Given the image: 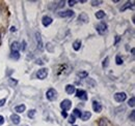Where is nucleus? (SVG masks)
Wrapping results in <instances>:
<instances>
[{"mask_svg":"<svg viewBox=\"0 0 135 126\" xmlns=\"http://www.w3.org/2000/svg\"><path fill=\"white\" fill-rule=\"evenodd\" d=\"M19 43L17 41H14L13 44H12V52H18V50H19Z\"/></svg>","mask_w":135,"mask_h":126,"instance_id":"nucleus-18","label":"nucleus"},{"mask_svg":"<svg viewBox=\"0 0 135 126\" xmlns=\"http://www.w3.org/2000/svg\"><path fill=\"white\" fill-rule=\"evenodd\" d=\"M115 62H117V64H118V65H120V64L123 63V59L120 58V56H117V58H115Z\"/></svg>","mask_w":135,"mask_h":126,"instance_id":"nucleus-25","label":"nucleus"},{"mask_svg":"<svg viewBox=\"0 0 135 126\" xmlns=\"http://www.w3.org/2000/svg\"><path fill=\"white\" fill-rule=\"evenodd\" d=\"M71 106H72V102L69 100V99H65V100H62L61 102H60V108H61V110L62 111H68L71 109Z\"/></svg>","mask_w":135,"mask_h":126,"instance_id":"nucleus-4","label":"nucleus"},{"mask_svg":"<svg viewBox=\"0 0 135 126\" xmlns=\"http://www.w3.org/2000/svg\"><path fill=\"white\" fill-rule=\"evenodd\" d=\"M34 114H35V111H34V110L29 111V113H28V117H29V118H33Z\"/></svg>","mask_w":135,"mask_h":126,"instance_id":"nucleus-27","label":"nucleus"},{"mask_svg":"<svg viewBox=\"0 0 135 126\" xmlns=\"http://www.w3.org/2000/svg\"><path fill=\"white\" fill-rule=\"evenodd\" d=\"M99 126H107V122H106V119L105 118H102L99 121Z\"/></svg>","mask_w":135,"mask_h":126,"instance_id":"nucleus-24","label":"nucleus"},{"mask_svg":"<svg viewBox=\"0 0 135 126\" xmlns=\"http://www.w3.org/2000/svg\"><path fill=\"white\" fill-rule=\"evenodd\" d=\"M4 123V118L2 116H0V125H2Z\"/></svg>","mask_w":135,"mask_h":126,"instance_id":"nucleus-33","label":"nucleus"},{"mask_svg":"<svg viewBox=\"0 0 135 126\" xmlns=\"http://www.w3.org/2000/svg\"><path fill=\"white\" fill-rule=\"evenodd\" d=\"M76 96L78 98H80L81 100H86L87 99V93L85 92L84 90H81V89L76 90Z\"/></svg>","mask_w":135,"mask_h":126,"instance_id":"nucleus-6","label":"nucleus"},{"mask_svg":"<svg viewBox=\"0 0 135 126\" xmlns=\"http://www.w3.org/2000/svg\"><path fill=\"white\" fill-rule=\"evenodd\" d=\"M37 64H43V62H42V61H41V60H37Z\"/></svg>","mask_w":135,"mask_h":126,"instance_id":"nucleus-37","label":"nucleus"},{"mask_svg":"<svg viewBox=\"0 0 135 126\" xmlns=\"http://www.w3.org/2000/svg\"><path fill=\"white\" fill-rule=\"evenodd\" d=\"M90 117H91V113H90V112H84V114H83V115H81V118H82V120H83V121L88 120Z\"/></svg>","mask_w":135,"mask_h":126,"instance_id":"nucleus-15","label":"nucleus"},{"mask_svg":"<svg viewBox=\"0 0 135 126\" xmlns=\"http://www.w3.org/2000/svg\"><path fill=\"white\" fill-rule=\"evenodd\" d=\"M104 17H105V13L103 10H99V12L96 13V18L97 19H103Z\"/></svg>","mask_w":135,"mask_h":126,"instance_id":"nucleus-22","label":"nucleus"},{"mask_svg":"<svg viewBox=\"0 0 135 126\" xmlns=\"http://www.w3.org/2000/svg\"><path fill=\"white\" fill-rule=\"evenodd\" d=\"M66 91H67L68 94H73V93L76 92V88L73 85H67L66 86Z\"/></svg>","mask_w":135,"mask_h":126,"instance_id":"nucleus-11","label":"nucleus"},{"mask_svg":"<svg viewBox=\"0 0 135 126\" xmlns=\"http://www.w3.org/2000/svg\"><path fill=\"white\" fill-rule=\"evenodd\" d=\"M93 110L96 113H100L102 111V106L98 102V101H94L93 102Z\"/></svg>","mask_w":135,"mask_h":126,"instance_id":"nucleus-10","label":"nucleus"},{"mask_svg":"<svg viewBox=\"0 0 135 126\" xmlns=\"http://www.w3.org/2000/svg\"><path fill=\"white\" fill-rule=\"evenodd\" d=\"M77 76L80 78V79H85L86 77H88V72L87 71H80L77 74Z\"/></svg>","mask_w":135,"mask_h":126,"instance_id":"nucleus-19","label":"nucleus"},{"mask_svg":"<svg viewBox=\"0 0 135 126\" xmlns=\"http://www.w3.org/2000/svg\"><path fill=\"white\" fill-rule=\"evenodd\" d=\"M77 2H78L77 0H70V1H69V4L72 6V5H74L75 3H77Z\"/></svg>","mask_w":135,"mask_h":126,"instance_id":"nucleus-30","label":"nucleus"},{"mask_svg":"<svg viewBox=\"0 0 135 126\" xmlns=\"http://www.w3.org/2000/svg\"><path fill=\"white\" fill-rule=\"evenodd\" d=\"M9 84H11V85H16V84H17V81H13V80L11 79L9 80Z\"/></svg>","mask_w":135,"mask_h":126,"instance_id":"nucleus-34","label":"nucleus"},{"mask_svg":"<svg viewBox=\"0 0 135 126\" xmlns=\"http://www.w3.org/2000/svg\"><path fill=\"white\" fill-rule=\"evenodd\" d=\"M47 76H48V69H47V68L38 69V71L36 72V77H37V79H40V80L46 79Z\"/></svg>","mask_w":135,"mask_h":126,"instance_id":"nucleus-2","label":"nucleus"},{"mask_svg":"<svg viewBox=\"0 0 135 126\" xmlns=\"http://www.w3.org/2000/svg\"><path fill=\"white\" fill-rule=\"evenodd\" d=\"M11 31L15 32V31H16V28H15V27H12V28H11Z\"/></svg>","mask_w":135,"mask_h":126,"instance_id":"nucleus-36","label":"nucleus"},{"mask_svg":"<svg viewBox=\"0 0 135 126\" xmlns=\"http://www.w3.org/2000/svg\"><path fill=\"white\" fill-rule=\"evenodd\" d=\"M11 58H13L14 60H18V59L20 58V54H19V52H12Z\"/></svg>","mask_w":135,"mask_h":126,"instance_id":"nucleus-21","label":"nucleus"},{"mask_svg":"<svg viewBox=\"0 0 135 126\" xmlns=\"http://www.w3.org/2000/svg\"><path fill=\"white\" fill-rule=\"evenodd\" d=\"M79 21H81V22H83V23H86V22H88V16L85 14V13H82V14H80V16H79Z\"/></svg>","mask_w":135,"mask_h":126,"instance_id":"nucleus-14","label":"nucleus"},{"mask_svg":"<svg viewBox=\"0 0 135 126\" xmlns=\"http://www.w3.org/2000/svg\"><path fill=\"white\" fill-rule=\"evenodd\" d=\"M81 115H82V114H81V112L78 110V109H75V110L73 111V116H74L75 118H76V117H77V118H80V117H81Z\"/></svg>","mask_w":135,"mask_h":126,"instance_id":"nucleus-20","label":"nucleus"},{"mask_svg":"<svg viewBox=\"0 0 135 126\" xmlns=\"http://www.w3.org/2000/svg\"><path fill=\"white\" fill-rule=\"evenodd\" d=\"M80 47H81V41H80V40H76V41H74L73 48H74L75 51H78V50L80 49Z\"/></svg>","mask_w":135,"mask_h":126,"instance_id":"nucleus-17","label":"nucleus"},{"mask_svg":"<svg viewBox=\"0 0 135 126\" xmlns=\"http://www.w3.org/2000/svg\"><path fill=\"white\" fill-rule=\"evenodd\" d=\"M126 8H132V9H134V2H127V3L120 8V10L124 12Z\"/></svg>","mask_w":135,"mask_h":126,"instance_id":"nucleus-13","label":"nucleus"},{"mask_svg":"<svg viewBox=\"0 0 135 126\" xmlns=\"http://www.w3.org/2000/svg\"><path fill=\"white\" fill-rule=\"evenodd\" d=\"M52 18H50L49 16H45L43 18V20H42V23H43V25L45 26V27H47V26H49L51 23H52Z\"/></svg>","mask_w":135,"mask_h":126,"instance_id":"nucleus-8","label":"nucleus"},{"mask_svg":"<svg viewBox=\"0 0 135 126\" xmlns=\"http://www.w3.org/2000/svg\"><path fill=\"white\" fill-rule=\"evenodd\" d=\"M100 3H102V1H91V4H93L94 6H96V5H99Z\"/></svg>","mask_w":135,"mask_h":126,"instance_id":"nucleus-29","label":"nucleus"},{"mask_svg":"<svg viewBox=\"0 0 135 126\" xmlns=\"http://www.w3.org/2000/svg\"><path fill=\"white\" fill-rule=\"evenodd\" d=\"M5 101H6V100H5L4 98H3V99H1V100H0V107H3V106H4V103H5Z\"/></svg>","mask_w":135,"mask_h":126,"instance_id":"nucleus-31","label":"nucleus"},{"mask_svg":"<svg viewBox=\"0 0 135 126\" xmlns=\"http://www.w3.org/2000/svg\"><path fill=\"white\" fill-rule=\"evenodd\" d=\"M26 109V107L24 106V104H20V106H17L16 108H15V111L18 112V113H23L24 111Z\"/></svg>","mask_w":135,"mask_h":126,"instance_id":"nucleus-16","label":"nucleus"},{"mask_svg":"<svg viewBox=\"0 0 135 126\" xmlns=\"http://www.w3.org/2000/svg\"><path fill=\"white\" fill-rule=\"evenodd\" d=\"M58 16L61 18H68V17H73L74 16V12L73 10H65V12H59Z\"/></svg>","mask_w":135,"mask_h":126,"instance_id":"nucleus-7","label":"nucleus"},{"mask_svg":"<svg viewBox=\"0 0 135 126\" xmlns=\"http://www.w3.org/2000/svg\"><path fill=\"white\" fill-rule=\"evenodd\" d=\"M128 104H129V107H131V108H134V106H135V98H134V96H133V97H131V98L129 99V101H128Z\"/></svg>","mask_w":135,"mask_h":126,"instance_id":"nucleus-23","label":"nucleus"},{"mask_svg":"<svg viewBox=\"0 0 135 126\" xmlns=\"http://www.w3.org/2000/svg\"><path fill=\"white\" fill-rule=\"evenodd\" d=\"M107 25L105 24V23H100L98 26H97V31H98V33L99 34H105L106 32H107Z\"/></svg>","mask_w":135,"mask_h":126,"instance_id":"nucleus-5","label":"nucleus"},{"mask_svg":"<svg viewBox=\"0 0 135 126\" xmlns=\"http://www.w3.org/2000/svg\"><path fill=\"white\" fill-rule=\"evenodd\" d=\"M56 96H57V92H56V90L55 89H53V88H51L49 89L48 91H47V93H46V97H47V99L48 100H54V99H56Z\"/></svg>","mask_w":135,"mask_h":126,"instance_id":"nucleus-1","label":"nucleus"},{"mask_svg":"<svg viewBox=\"0 0 135 126\" xmlns=\"http://www.w3.org/2000/svg\"><path fill=\"white\" fill-rule=\"evenodd\" d=\"M134 115H135V112L133 111V112L131 113V118H130V119H131V121H134Z\"/></svg>","mask_w":135,"mask_h":126,"instance_id":"nucleus-32","label":"nucleus"},{"mask_svg":"<svg viewBox=\"0 0 135 126\" xmlns=\"http://www.w3.org/2000/svg\"><path fill=\"white\" fill-rule=\"evenodd\" d=\"M126 98H127V95H126L125 92H118V93L114 94V99H115L118 102H123V101H125Z\"/></svg>","mask_w":135,"mask_h":126,"instance_id":"nucleus-3","label":"nucleus"},{"mask_svg":"<svg viewBox=\"0 0 135 126\" xmlns=\"http://www.w3.org/2000/svg\"><path fill=\"white\" fill-rule=\"evenodd\" d=\"M75 121H76V120H75V117L72 115V116L70 117V120H69V122H70L71 124H73V123H75Z\"/></svg>","mask_w":135,"mask_h":126,"instance_id":"nucleus-28","label":"nucleus"},{"mask_svg":"<svg viewBox=\"0 0 135 126\" xmlns=\"http://www.w3.org/2000/svg\"><path fill=\"white\" fill-rule=\"evenodd\" d=\"M35 37H36V43H37V48L42 51L43 50V41H42V37L40 33H35Z\"/></svg>","mask_w":135,"mask_h":126,"instance_id":"nucleus-9","label":"nucleus"},{"mask_svg":"<svg viewBox=\"0 0 135 126\" xmlns=\"http://www.w3.org/2000/svg\"><path fill=\"white\" fill-rule=\"evenodd\" d=\"M11 119H12L13 123H14V124H16V125L20 123V120H21V118L18 116L17 114H13V115L11 116Z\"/></svg>","mask_w":135,"mask_h":126,"instance_id":"nucleus-12","label":"nucleus"},{"mask_svg":"<svg viewBox=\"0 0 135 126\" xmlns=\"http://www.w3.org/2000/svg\"><path fill=\"white\" fill-rule=\"evenodd\" d=\"M108 61H109V58L106 57V58L104 59V61H103V67H107V66H108Z\"/></svg>","mask_w":135,"mask_h":126,"instance_id":"nucleus-26","label":"nucleus"},{"mask_svg":"<svg viewBox=\"0 0 135 126\" xmlns=\"http://www.w3.org/2000/svg\"><path fill=\"white\" fill-rule=\"evenodd\" d=\"M61 115H62V117H64V118H67L68 117V114L65 112V111H62V112H61Z\"/></svg>","mask_w":135,"mask_h":126,"instance_id":"nucleus-35","label":"nucleus"}]
</instances>
